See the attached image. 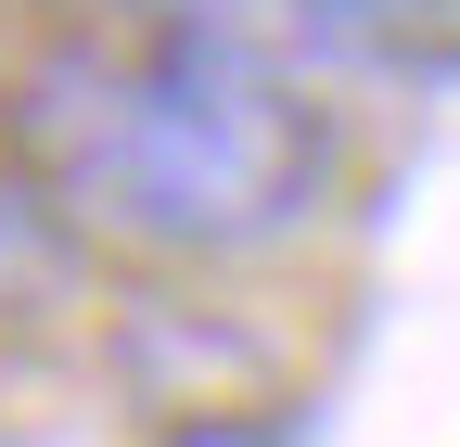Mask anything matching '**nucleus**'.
<instances>
[{
	"mask_svg": "<svg viewBox=\"0 0 460 447\" xmlns=\"http://www.w3.org/2000/svg\"><path fill=\"white\" fill-rule=\"evenodd\" d=\"M320 26L358 51H460V0H320Z\"/></svg>",
	"mask_w": 460,
	"mask_h": 447,
	"instance_id": "obj_3",
	"label": "nucleus"
},
{
	"mask_svg": "<svg viewBox=\"0 0 460 447\" xmlns=\"http://www.w3.org/2000/svg\"><path fill=\"white\" fill-rule=\"evenodd\" d=\"M13 166L77 243L256 268L332 205V102L243 39H65L13 77Z\"/></svg>",
	"mask_w": 460,
	"mask_h": 447,
	"instance_id": "obj_1",
	"label": "nucleus"
},
{
	"mask_svg": "<svg viewBox=\"0 0 460 447\" xmlns=\"http://www.w3.org/2000/svg\"><path fill=\"white\" fill-rule=\"evenodd\" d=\"M154 447H307V434L281 422V409H180Z\"/></svg>",
	"mask_w": 460,
	"mask_h": 447,
	"instance_id": "obj_4",
	"label": "nucleus"
},
{
	"mask_svg": "<svg viewBox=\"0 0 460 447\" xmlns=\"http://www.w3.org/2000/svg\"><path fill=\"white\" fill-rule=\"evenodd\" d=\"M65 282H77V231L26 192V166H0V332L65 307Z\"/></svg>",
	"mask_w": 460,
	"mask_h": 447,
	"instance_id": "obj_2",
	"label": "nucleus"
}]
</instances>
